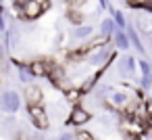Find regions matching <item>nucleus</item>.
<instances>
[{"instance_id":"obj_22","label":"nucleus","mask_w":152,"mask_h":140,"mask_svg":"<svg viewBox=\"0 0 152 140\" xmlns=\"http://www.w3.org/2000/svg\"><path fill=\"white\" fill-rule=\"evenodd\" d=\"M125 2H127V0H125Z\"/></svg>"},{"instance_id":"obj_8","label":"nucleus","mask_w":152,"mask_h":140,"mask_svg":"<svg viewBox=\"0 0 152 140\" xmlns=\"http://www.w3.org/2000/svg\"><path fill=\"white\" fill-rule=\"evenodd\" d=\"M133 27L137 29L140 36L152 40V15H150V13L140 11V13L135 15V19H133Z\"/></svg>"},{"instance_id":"obj_16","label":"nucleus","mask_w":152,"mask_h":140,"mask_svg":"<svg viewBox=\"0 0 152 140\" xmlns=\"http://www.w3.org/2000/svg\"><path fill=\"white\" fill-rule=\"evenodd\" d=\"M67 21H69L73 27L83 25V13H81V11H73V9H69V13H67Z\"/></svg>"},{"instance_id":"obj_14","label":"nucleus","mask_w":152,"mask_h":140,"mask_svg":"<svg viewBox=\"0 0 152 140\" xmlns=\"http://www.w3.org/2000/svg\"><path fill=\"white\" fill-rule=\"evenodd\" d=\"M117 29H119V27L115 25L113 17H106V19H102V23H100V36H104V38H113Z\"/></svg>"},{"instance_id":"obj_19","label":"nucleus","mask_w":152,"mask_h":140,"mask_svg":"<svg viewBox=\"0 0 152 140\" xmlns=\"http://www.w3.org/2000/svg\"><path fill=\"white\" fill-rule=\"evenodd\" d=\"M54 140H77V136H75V134H71V132H61Z\"/></svg>"},{"instance_id":"obj_18","label":"nucleus","mask_w":152,"mask_h":140,"mask_svg":"<svg viewBox=\"0 0 152 140\" xmlns=\"http://www.w3.org/2000/svg\"><path fill=\"white\" fill-rule=\"evenodd\" d=\"M88 2V0H69V9L73 11H81V7Z\"/></svg>"},{"instance_id":"obj_11","label":"nucleus","mask_w":152,"mask_h":140,"mask_svg":"<svg viewBox=\"0 0 152 140\" xmlns=\"http://www.w3.org/2000/svg\"><path fill=\"white\" fill-rule=\"evenodd\" d=\"M125 32H127V38H129V42H131V46L140 52V55H146V48H144V42H142V36L137 34V29L133 27V23H127V27H125Z\"/></svg>"},{"instance_id":"obj_17","label":"nucleus","mask_w":152,"mask_h":140,"mask_svg":"<svg viewBox=\"0 0 152 140\" xmlns=\"http://www.w3.org/2000/svg\"><path fill=\"white\" fill-rule=\"evenodd\" d=\"M137 69H140L142 77H152V63H150V61L140 59V61H137Z\"/></svg>"},{"instance_id":"obj_9","label":"nucleus","mask_w":152,"mask_h":140,"mask_svg":"<svg viewBox=\"0 0 152 140\" xmlns=\"http://www.w3.org/2000/svg\"><path fill=\"white\" fill-rule=\"evenodd\" d=\"M23 98H25V105H27V107H38V105L44 102V92H42L40 86L27 84L25 90H23Z\"/></svg>"},{"instance_id":"obj_6","label":"nucleus","mask_w":152,"mask_h":140,"mask_svg":"<svg viewBox=\"0 0 152 140\" xmlns=\"http://www.w3.org/2000/svg\"><path fill=\"white\" fill-rule=\"evenodd\" d=\"M54 61H50V59H36V61H29L27 63V69H29V73H31V77H46L48 80V75H50V71L54 69Z\"/></svg>"},{"instance_id":"obj_3","label":"nucleus","mask_w":152,"mask_h":140,"mask_svg":"<svg viewBox=\"0 0 152 140\" xmlns=\"http://www.w3.org/2000/svg\"><path fill=\"white\" fill-rule=\"evenodd\" d=\"M115 50L110 48V46H102V48H98V50H94L88 59H86V65L88 67H92V69H104V67H108L113 61H115Z\"/></svg>"},{"instance_id":"obj_20","label":"nucleus","mask_w":152,"mask_h":140,"mask_svg":"<svg viewBox=\"0 0 152 140\" xmlns=\"http://www.w3.org/2000/svg\"><path fill=\"white\" fill-rule=\"evenodd\" d=\"M98 4H100V9H110L108 0H98Z\"/></svg>"},{"instance_id":"obj_1","label":"nucleus","mask_w":152,"mask_h":140,"mask_svg":"<svg viewBox=\"0 0 152 140\" xmlns=\"http://www.w3.org/2000/svg\"><path fill=\"white\" fill-rule=\"evenodd\" d=\"M44 7L38 2V0H19V2L13 4V13L15 17L23 19V21H36L44 15Z\"/></svg>"},{"instance_id":"obj_21","label":"nucleus","mask_w":152,"mask_h":140,"mask_svg":"<svg viewBox=\"0 0 152 140\" xmlns=\"http://www.w3.org/2000/svg\"><path fill=\"white\" fill-rule=\"evenodd\" d=\"M0 4H2V0H0Z\"/></svg>"},{"instance_id":"obj_13","label":"nucleus","mask_w":152,"mask_h":140,"mask_svg":"<svg viewBox=\"0 0 152 140\" xmlns=\"http://www.w3.org/2000/svg\"><path fill=\"white\" fill-rule=\"evenodd\" d=\"M63 96H65V102H69L71 107L75 105H81V98H83V92L77 88V86H71L67 90H63Z\"/></svg>"},{"instance_id":"obj_12","label":"nucleus","mask_w":152,"mask_h":140,"mask_svg":"<svg viewBox=\"0 0 152 140\" xmlns=\"http://www.w3.org/2000/svg\"><path fill=\"white\" fill-rule=\"evenodd\" d=\"M113 44H115V48L121 50V52H127V50L131 48V42H129L125 29H117V32H115V36H113Z\"/></svg>"},{"instance_id":"obj_7","label":"nucleus","mask_w":152,"mask_h":140,"mask_svg":"<svg viewBox=\"0 0 152 140\" xmlns=\"http://www.w3.org/2000/svg\"><path fill=\"white\" fill-rule=\"evenodd\" d=\"M135 69H137V61H135V57L133 55H121V59L117 61V73L123 77V80H127V77H133L135 75Z\"/></svg>"},{"instance_id":"obj_4","label":"nucleus","mask_w":152,"mask_h":140,"mask_svg":"<svg viewBox=\"0 0 152 140\" xmlns=\"http://www.w3.org/2000/svg\"><path fill=\"white\" fill-rule=\"evenodd\" d=\"M27 117H29V123L36 130H48V125H50V117H48V111H46L44 105L27 107Z\"/></svg>"},{"instance_id":"obj_15","label":"nucleus","mask_w":152,"mask_h":140,"mask_svg":"<svg viewBox=\"0 0 152 140\" xmlns=\"http://www.w3.org/2000/svg\"><path fill=\"white\" fill-rule=\"evenodd\" d=\"M110 11V15H113V21H115V25L119 27V29H125L127 27V19H125V13L123 11H119V9H108Z\"/></svg>"},{"instance_id":"obj_2","label":"nucleus","mask_w":152,"mask_h":140,"mask_svg":"<svg viewBox=\"0 0 152 140\" xmlns=\"http://www.w3.org/2000/svg\"><path fill=\"white\" fill-rule=\"evenodd\" d=\"M21 105H23V96H21L17 90L4 88L2 92H0V111H2V113L15 115V113H19Z\"/></svg>"},{"instance_id":"obj_10","label":"nucleus","mask_w":152,"mask_h":140,"mask_svg":"<svg viewBox=\"0 0 152 140\" xmlns=\"http://www.w3.org/2000/svg\"><path fill=\"white\" fill-rule=\"evenodd\" d=\"M92 36H94V25H77V27H73L71 32H69V38H71V42H90L92 40Z\"/></svg>"},{"instance_id":"obj_5","label":"nucleus","mask_w":152,"mask_h":140,"mask_svg":"<svg viewBox=\"0 0 152 140\" xmlns=\"http://www.w3.org/2000/svg\"><path fill=\"white\" fill-rule=\"evenodd\" d=\"M88 121H92V111H90V109H86L83 105H75V107H71L69 117H67V123H69V125H73V127H81V125H86Z\"/></svg>"}]
</instances>
